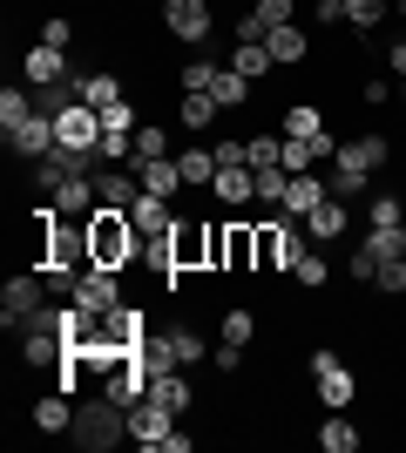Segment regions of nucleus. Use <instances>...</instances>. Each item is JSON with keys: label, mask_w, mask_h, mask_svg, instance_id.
Listing matches in <instances>:
<instances>
[{"label": "nucleus", "mask_w": 406, "mask_h": 453, "mask_svg": "<svg viewBox=\"0 0 406 453\" xmlns=\"http://www.w3.org/2000/svg\"><path fill=\"white\" fill-rule=\"evenodd\" d=\"M75 95L88 102V109H116L129 88H122V75H109V68H81V75H75Z\"/></svg>", "instance_id": "obj_22"}, {"label": "nucleus", "mask_w": 406, "mask_h": 453, "mask_svg": "<svg viewBox=\"0 0 406 453\" xmlns=\"http://www.w3.org/2000/svg\"><path fill=\"white\" fill-rule=\"evenodd\" d=\"M176 163H183V183H190V189H203V196H211L217 170H224V163H217V150H211V142H183V150H176Z\"/></svg>", "instance_id": "obj_21"}, {"label": "nucleus", "mask_w": 406, "mask_h": 453, "mask_svg": "<svg viewBox=\"0 0 406 453\" xmlns=\"http://www.w3.org/2000/svg\"><path fill=\"white\" fill-rule=\"evenodd\" d=\"M48 304H55V291H48L41 271H14V278L0 284V325H7V332H27Z\"/></svg>", "instance_id": "obj_4"}, {"label": "nucleus", "mask_w": 406, "mask_h": 453, "mask_svg": "<svg viewBox=\"0 0 406 453\" xmlns=\"http://www.w3.org/2000/svg\"><path fill=\"white\" fill-rule=\"evenodd\" d=\"M102 393L116 399V406H135V399H149V365L135 359V352H122V359L102 372Z\"/></svg>", "instance_id": "obj_12"}, {"label": "nucleus", "mask_w": 406, "mask_h": 453, "mask_svg": "<svg viewBox=\"0 0 406 453\" xmlns=\"http://www.w3.org/2000/svg\"><path fill=\"white\" fill-rule=\"evenodd\" d=\"M271 163H285V135H251V170H271Z\"/></svg>", "instance_id": "obj_38"}, {"label": "nucleus", "mask_w": 406, "mask_h": 453, "mask_svg": "<svg viewBox=\"0 0 406 453\" xmlns=\"http://www.w3.org/2000/svg\"><path fill=\"white\" fill-rule=\"evenodd\" d=\"M326 189H332V196H346V203H366L372 189H379V176L346 170V163H326Z\"/></svg>", "instance_id": "obj_26"}, {"label": "nucleus", "mask_w": 406, "mask_h": 453, "mask_svg": "<svg viewBox=\"0 0 406 453\" xmlns=\"http://www.w3.org/2000/svg\"><path fill=\"white\" fill-rule=\"evenodd\" d=\"M346 278H352V284H366V291H372V278H379V257H372L366 244H352V250H346Z\"/></svg>", "instance_id": "obj_36"}, {"label": "nucleus", "mask_w": 406, "mask_h": 453, "mask_svg": "<svg viewBox=\"0 0 406 453\" xmlns=\"http://www.w3.org/2000/svg\"><path fill=\"white\" fill-rule=\"evenodd\" d=\"M81 68L68 61V48H48V41H34L27 55H20V81L27 88H48V81H75Z\"/></svg>", "instance_id": "obj_10"}, {"label": "nucleus", "mask_w": 406, "mask_h": 453, "mask_svg": "<svg viewBox=\"0 0 406 453\" xmlns=\"http://www.w3.org/2000/svg\"><path fill=\"white\" fill-rule=\"evenodd\" d=\"M318 447H326V453H359V447H366V426H359L352 413H326V426H318Z\"/></svg>", "instance_id": "obj_23"}, {"label": "nucleus", "mask_w": 406, "mask_h": 453, "mask_svg": "<svg viewBox=\"0 0 406 453\" xmlns=\"http://www.w3.org/2000/svg\"><path fill=\"white\" fill-rule=\"evenodd\" d=\"M163 332H170V345H176V359H183V365H203V359L217 352V345L203 339L196 325H183V319H176V325H163Z\"/></svg>", "instance_id": "obj_29"}, {"label": "nucleus", "mask_w": 406, "mask_h": 453, "mask_svg": "<svg viewBox=\"0 0 406 453\" xmlns=\"http://www.w3.org/2000/svg\"><path fill=\"white\" fill-rule=\"evenodd\" d=\"M393 14H400V20H406V0H393Z\"/></svg>", "instance_id": "obj_44"}, {"label": "nucleus", "mask_w": 406, "mask_h": 453, "mask_svg": "<svg viewBox=\"0 0 406 453\" xmlns=\"http://www.w3.org/2000/svg\"><path fill=\"white\" fill-rule=\"evenodd\" d=\"M163 35L183 41V48H203L217 35V7L211 0H163Z\"/></svg>", "instance_id": "obj_6"}, {"label": "nucleus", "mask_w": 406, "mask_h": 453, "mask_svg": "<svg viewBox=\"0 0 406 453\" xmlns=\"http://www.w3.org/2000/svg\"><path fill=\"white\" fill-rule=\"evenodd\" d=\"M170 434H176V413H163L156 399H135V406H129V440H135V447L163 453V440H170Z\"/></svg>", "instance_id": "obj_14"}, {"label": "nucleus", "mask_w": 406, "mask_h": 453, "mask_svg": "<svg viewBox=\"0 0 406 453\" xmlns=\"http://www.w3.org/2000/svg\"><path fill=\"white\" fill-rule=\"evenodd\" d=\"M88 250H96V265H109V271H135V257H142V230L129 224V210L96 203V217H88Z\"/></svg>", "instance_id": "obj_2"}, {"label": "nucleus", "mask_w": 406, "mask_h": 453, "mask_svg": "<svg viewBox=\"0 0 406 453\" xmlns=\"http://www.w3.org/2000/svg\"><path fill=\"white\" fill-rule=\"evenodd\" d=\"M41 41H48V48H75V20H68V14H48V20H41Z\"/></svg>", "instance_id": "obj_40"}, {"label": "nucleus", "mask_w": 406, "mask_h": 453, "mask_svg": "<svg viewBox=\"0 0 406 453\" xmlns=\"http://www.w3.org/2000/svg\"><path fill=\"white\" fill-rule=\"evenodd\" d=\"M393 95H400V81H393V75H366V81H359V102H366V109H387Z\"/></svg>", "instance_id": "obj_39"}, {"label": "nucleus", "mask_w": 406, "mask_h": 453, "mask_svg": "<svg viewBox=\"0 0 406 453\" xmlns=\"http://www.w3.org/2000/svg\"><path fill=\"white\" fill-rule=\"evenodd\" d=\"M176 217H183V210H176V203H163V196H149V189H142V196H135V210H129V224L142 230V244H149V237H170V230H176Z\"/></svg>", "instance_id": "obj_17"}, {"label": "nucleus", "mask_w": 406, "mask_h": 453, "mask_svg": "<svg viewBox=\"0 0 406 453\" xmlns=\"http://www.w3.org/2000/svg\"><path fill=\"white\" fill-rule=\"evenodd\" d=\"M379 55H387L393 81H406V35H393V48H379Z\"/></svg>", "instance_id": "obj_43"}, {"label": "nucleus", "mask_w": 406, "mask_h": 453, "mask_svg": "<svg viewBox=\"0 0 406 453\" xmlns=\"http://www.w3.org/2000/svg\"><path fill=\"white\" fill-rule=\"evenodd\" d=\"M400 230H406V217H400Z\"/></svg>", "instance_id": "obj_46"}, {"label": "nucleus", "mask_w": 406, "mask_h": 453, "mask_svg": "<svg viewBox=\"0 0 406 453\" xmlns=\"http://www.w3.org/2000/svg\"><path fill=\"white\" fill-rule=\"evenodd\" d=\"M211 95H217V109H224V115H237V109H251L257 81H244L231 61H224V68H217V81H211Z\"/></svg>", "instance_id": "obj_25"}, {"label": "nucleus", "mask_w": 406, "mask_h": 453, "mask_svg": "<svg viewBox=\"0 0 406 453\" xmlns=\"http://www.w3.org/2000/svg\"><path fill=\"white\" fill-rule=\"evenodd\" d=\"M291 278L305 284V291H326V284H332V257H326V244H311L305 257H298V271H291Z\"/></svg>", "instance_id": "obj_31"}, {"label": "nucleus", "mask_w": 406, "mask_h": 453, "mask_svg": "<svg viewBox=\"0 0 406 453\" xmlns=\"http://www.w3.org/2000/svg\"><path fill=\"white\" fill-rule=\"evenodd\" d=\"M135 176H142V189H149V196H163V203H176V196L190 189L176 156H149V163H135Z\"/></svg>", "instance_id": "obj_16"}, {"label": "nucleus", "mask_w": 406, "mask_h": 453, "mask_svg": "<svg viewBox=\"0 0 406 453\" xmlns=\"http://www.w3.org/2000/svg\"><path fill=\"white\" fill-rule=\"evenodd\" d=\"M211 244H217V217H176V230H170L176 271H211Z\"/></svg>", "instance_id": "obj_7"}, {"label": "nucleus", "mask_w": 406, "mask_h": 453, "mask_svg": "<svg viewBox=\"0 0 406 453\" xmlns=\"http://www.w3.org/2000/svg\"><path fill=\"white\" fill-rule=\"evenodd\" d=\"M129 440V406H116L109 393L75 399V426H68V447L75 453H109Z\"/></svg>", "instance_id": "obj_1"}, {"label": "nucleus", "mask_w": 406, "mask_h": 453, "mask_svg": "<svg viewBox=\"0 0 406 453\" xmlns=\"http://www.w3.org/2000/svg\"><path fill=\"white\" fill-rule=\"evenodd\" d=\"M311 393H318L326 413H346L352 399H359V372H352V359H339L332 345H311Z\"/></svg>", "instance_id": "obj_5"}, {"label": "nucleus", "mask_w": 406, "mask_h": 453, "mask_svg": "<svg viewBox=\"0 0 406 453\" xmlns=\"http://www.w3.org/2000/svg\"><path fill=\"white\" fill-rule=\"evenodd\" d=\"M264 48H271V61H278V75H285V68H305L311 61V27L305 20H285V27L264 35Z\"/></svg>", "instance_id": "obj_13"}, {"label": "nucleus", "mask_w": 406, "mask_h": 453, "mask_svg": "<svg viewBox=\"0 0 406 453\" xmlns=\"http://www.w3.org/2000/svg\"><path fill=\"white\" fill-rule=\"evenodd\" d=\"M311 20H318V27H346V0H318Z\"/></svg>", "instance_id": "obj_41"}, {"label": "nucleus", "mask_w": 406, "mask_h": 453, "mask_svg": "<svg viewBox=\"0 0 406 453\" xmlns=\"http://www.w3.org/2000/svg\"><path fill=\"white\" fill-rule=\"evenodd\" d=\"M400 102H406V81H400Z\"/></svg>", "instance_id": "obj_45"}, {"label": "nucleus", "mask_w": 406, "mask_h": 453, "mask_svg": "<svg viewBox=\"0 0 406 453\" xmlns=\"http://www.w3.org/2000/svg\"><path fill=\"white\" fill-rule=\"evenodd\" d=\"M298 224H305L311 244H339V237L352 230V203H346V196H326V203L311 210V217H298Z\"/></svg>", "instance_id": "obj_15"}, {"label": "nucleus", "mask_w": 406, "mask_h": 453, "mask_svg": "<svg viewBox=\"0 0 406 453\" xmlns=\"http://www.w3.org/2000/svg\"><path fill=\"white\" fill-rule=\"evenodd\" d=\"M27 419H34V434H61V440H68V426H75V393H61V386H55V393H41Z\"/></svg>", "instance_id": "obj_18"}, {"label": "nucleus", "mask_w": 406, "mask_h": 453, "mask_svg": "<svg viewBox=\"0 0 406 453\" xmlns=\"http://www.w3.org/2000/svg\"><path fill=\"white\" fill-rule=\"evenodd\" d=\"M372 291H379V298H406V257H387L379 278H372Z\"/></svg>", "instance_id": "obj_37"}, {"label": "nucleus", "mask_w": 406, "mask_h": 453, "mask_svg": "<svg viewBox=\"0 0 406 453\" xmlns=\"http://www.w3.org/2000/svg\"><path fill=\"white\" fill-rule=\"evenodd\" d=\"M231 68H237L244 81L278 75V61H271V48H264V41H231Z\"/></svg>", "instance_id": "obj_27"}, {"label": "nucleus", "mask_w": 406, "mask_h": 453, "mask_svg": "<svg viewBox=\"0 0 406 453\" xmlns=\"http://www.w3.org/2000/svg\"><path fill=\"white\" fill-rule=\"evenodd\" d=\"M217 115H224V109H217V95H211V88H176V122H183L190 135H203Z\"/></svg>", "instance_id": "obj_20"}, {"label": "nucleus", "mask_w": 406, "mask_h": 453, "mask_svg": "<svg viewBox=\"0 0 406 453\" xmlns=\"http://www.w3.org/2000/svg\"><path fill=\"white\" fill-rule=\"evenodd\" d=\"M311 250L305 224L298 217H257V278H278V271H298V257Z\"/></svg>", "instance_id": "obj_3"}, {"label": "nucleus", "mask_w": 406, "mask_h": 453, "mask_svg": "<svg viewBox=\"0 0 406 453\" xmlns=\"http://www.w3.org/2000/svg\"><path fill=\"white\" fill-rule=\"evenodd\" d=\"M332 163L379 176V170L393 163V135H387V129H359V135H346V142H339V156H332Z\"/></svg>", "instance_id": "obj_9"}, {"label": "nucleus", "mask_w": 406, "mask_h": 453, "mask_svg": "<svg viewBox=\"0 0 406 453\" xmlns=\"http://www.w3.org/2000/svg\"><path fill=\"white\" fill-rule=\"evenodd\" d=\"M149 156H170V129H163V122H142V129H135V163H149Z\"/></svg>", "instance_id": "obj_33"}, {"label": "nucleus", "mask_w": 406, "mask_h": 453, "mask_svg": "<svg viewBox=\"0 0 406 453\" xmlns=\"http://www.w3.org/2000/svg\"><path fill=\"white\" fill-rule=\"evenodd\" d=\"M387 14H393V0H346V35L372 41L379 27H387Z\"/></svg>", "instance_id": "obj_24"}, {"label": "nucleus", "mask_w": 406, "mask_h": 453, "mask_svg": "<svg viewBox=\"0 0 406 453\" xmlns=\"http://www.w3.org/2000/svg\"><path fill=\"white\" fill-rule=\"evenodd\" d=\"M278 135H326V109L318 102H285V129Z\"/></svg>", "instance_id": "obj_30"}, {"label": "nucleus", "mask_w": 406, "mask_h": 453, "mask_svg": "<svg viewBox=\"0 0 406 453\" xmlns=\"http://www.w3.org/2000/svg\"><path fill=\"white\" fill-rule=\"evenodd\" d=\"M211 203H224L231 217H244V210H257V183H251V163H224L211 183Z\"/></svg>", "instance_id": "obj_11"}, {"label": "nucleus", "mask_w": 406, "mask_h": 453, "mask_svg": "<svg viewBox=\"0 0 406 453\" xmlns=\"http://www.w3.org/2000/svg\"><path fill=\"white\" fill-rule=\"evenodd\" d=\"M217 339L251 345L257 339V311H251V304H224V311H217Z\"/></svg>", "instance_id": "obj_28"}, {"label": "nucleus", "mask_w": 406, "mask_h": 453, "mask_svg": "<svg viewBox=\"0 0 406 453\" xmlns=\"http://www.w3.org/2000/svg\"><path fill=\"white\" fill-rule=\"evenodd\" d=\"M217 68H224V61L190 55V61H183V75H176V88H211V81H217Z\"/></svg>", "instance_id": "obj_34"}, {"label": "nucleus", "mask_w": 406, "mask_h": 453, "mask_svg": "<svg viewBox=\"0 0 406 453\" xmlns=\"http://www.w3.org/2000/svg\"><path fill=\"white\" fill-rule=\"evenodd\" d=\"M211 372L231 386L237 372H244V345H231V339H217V352H211Z\"/></svg>", "instance_id": "obj_35"}, {"label": "nucleus", "mask_w": 406, "mask_h": 453, "mask_svg": "<svg viewBox=\"0 0 406 453\" xmlns=\"http://www.w3.org/2000/svg\"><path fill=\"white\" fill-rule=\"evenodd\" d=\"M400 217H406L400 189H372V196H366V224H400Z\"/></svg>", "instance_id": "obj_32"}, {"label": "nucleus", "mask_w": 406, "mask_h": 453, "mask_svg": "<svg viewBox=\"0 0 406 453\" xmlns=\"http://www.w3.org/2000/svg\"><path fill=\"white\" fill-rule=\"evenodd\" d=\"M149 399L163 406V413H176V419H183V413L196 406V386L183 379V365H176V372H156V379H149Z\"/></svg>", "instance_id": "obj_19"}, {"label": "nucleus", "mask_w": 406, "mask_h": 453, "mask_svg": "<svg viewBox=\"0 0 406 453\" xmlns=\"http://www.w3.org/2000/svg\"><path fill=\"white\" fill-rule=\"evenodd\" d=\"M41 278H48V291H55V298H75L81 271H41Z\"/></svg>", "instance_id": "obj_42"}, {"label": "nucleus", "mask_w": 406, "mask_h": 453, "mask_svg": "<svg viewBox=\"0 0 406 453\" xmlns=\"http://www.w3.org/2000/svg\"><path fill=\"white\" fill-rule=\"evenodd\" d=\"M55 142L61 150H81V156H102V109L75 102V109L55 115Z\"/></svg>", "instance_id": "obj_8"}]
</instances>
